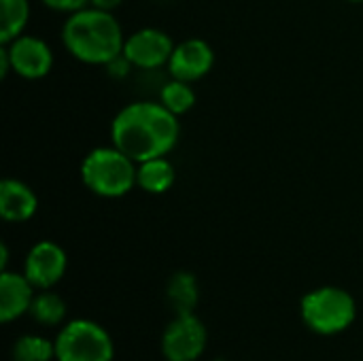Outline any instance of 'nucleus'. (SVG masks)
I'll list each match as a JSON object with an SVG mask.
<instances>
[{"label": "nucleus", "instance_id": "obj_22", "mask_svg": "<svg viewBox=\"0 0 363 361\" xmlns=\"http://www.w3.org/2000/svg\"><path fill=\"white\" fill-rule=\"evenodd\" d=\"M6 264H9V249H6V245L2 243V245H0V268L6 270Z\"/></svg>", "mask_w": 363, "mask_h": 361}, {"label": "nucleus", "instance_id": "obj_21", "mask_svg": "<svg viewBox=\"0 0 363 361\" xmlns=\"http://www.w3.org/2000/svg\"><path fill=\"white\" fill-rule=\"evenodd\" d=\"M9 72H11V62H9V53L2 45V49H0V77H6Z\"/></svg>", "mask_w": 363, "mask_h": 361}, {"label": "nucleus", "instance_id": "obj_17", "mask_svg": "<svg viewBox=\"0 0 363 361\" xmlns=\"http://www.w3.org/2000/svg\"><path fill=\"white\" fill-rule=\"evenodd\" d=\"M11 357L13 361H51L55 360V343L43 336L28 334L15 340Z\"/></svg>", "mask_w": 363, "mask_h": 361}, {"label": "nucleus", "instance_id": "obj_16", "mask_svg": "<svg viewBox=\"0 0 363 361\" xmlns=\"http://www.w3.org/2000/svg\"><path fill=\"white\" fill-rule=\"evenodd\" d=\"M66 313H68L66 302L62 300V296L53 294L51 289H43L40 294H36L32 300V306L28 311V315L36 323L47 326V328L60 326L66 319Z\"/></svg>", "mask_w": 363, "mask_h": 361}, {"label": "nucleus", "instance_id": "obj_20", "mask_svg": "<svg viewBox=\"0 0 363 361\" xmlns=\"http://www.w3.org/2000/svg\"><path fill=\"white\" fill-rule=\"evenodd\" d=\"M123 0H89V6H96V9H102V11H115Z\"/></svg>", "mask_w": 363, "mask_h": 361}, {"label": "nucleus", "instance_id": "obj_11", "mask_svg": "<svg viewBox=\"0 0 363 361\" xmlns=\"http://www.w3.org/2000/svg\"><path fill=\"white\" fill-rule=\"evenodd\" d=\"M34 285L26 274L2 270L0 274V321L11 323L26 315L34 300Z\"/></svg>", "mask_w": 363, "mask_h": 361}, {"label": "nucleus", "instance_id": "obj_3", "mask_svg": "<svg viewBox=\"0 0 363 361\" xmlns=\"http://www.w3.org/2000/svg\"><path fill=\"white\" fill-rule=\"evenodd\" d=\"M138 164L115 145L89 151L81 164L85 187L102 198H121L136 187Z\"/></svg>", "mask_w": 363, "mask_h": 361}, {"label": "nucleus", "instance_id": "obj_13", "mask_svg": "<svg viewBox=\"0 0 363 361\" xmlns=\"http://www.w3.org/2000/svg\"><path fill=\"white\" fill-rule=\"evenodd\" d=\"M136 185L147 194H166L174 185V166L166 160V155L145 160L138 164Z\"/></svg>", "mask_w": 363, "mask_h": 361}, {"label": "nucleus", "instance_id": "obj_23", "mask_svg": "<svg viewBox=\"0 0 363 361\" xmlns=\"http://www.w3.org/2000/svg\"><path fill=\"white\" fill-rule=\"evenodd\" d=\"M351 2H363V0H351Z\"/></svg>", "mask_w": 363, "mask_h": 361}, {"label": "nucleus", "instance_id": "obj_2", "mask_svg": "<svg viewBox=\"0 0 363 361\" xmlns=\"http://www.w3.org/2000/svg\"><path fill=\"white\" fill-rule=\"evenodd\" d=\"M62 43L79 62L106 66L123 53L125 36L111 11L85 6L66 19Z\"/></svg>", "mask_w": 363, "mask_h": 361}, {"label": "nucleus", "instance_id": "obj_12", "mask_svg": "<svg viewBox=\"0 0 363 361\" xmlns=\"http://www.w3.org/2000/svg\"><path fill=\"white\" fill-rule=\"evenodd\" d=\"M38 211L36 194L17 179H4L0 183V217L9 223H23Z\"/></svg>", "mask_w": 363, "mask_h": 361}, {"label": "nucleus", "instance_id": "obj_5", "mask_svg": "<svg viewBox=\"0 0 363 361\" xmlns=\"http://www.w3.org/2000/svg\"><path fill=\"white\" fill-rule=\"evenodd\" d=\"M57 361H113L115 347L108 332L89 319H72L55 336Z\"/></svg>", "mask_w": 363, "mask_h": 361}, {"label": "nucleus", "instance_id": "obj_8", "mask_svg": "<svg viewBox=\"0 0 363 361\" xmlns=\"http://www.w3.org/2000/svg\"><path fill=\"white\" fill-rule=\"evenodd\" d=\"M11 62V70L23 79H43L53 68L51 47L32 34H21L4 45Z\"/></svg>", "mask_w": 363, "mask_h": 361}, {"label": "nucleus", "instance_id": "obj_7", "mask_svg": "<svg viewBox=\"0 0 363 361\" xmlns=\"http://www.w3.org/2000/svg\"><path fill=\"white\" fill-rule=\"evenodd\" d=\"M174 51L172 38L157 28H143L130 34L123 43V55L132 66L143 70H153L160 66H168L170 55Z\"/></svg>", "mask_w": 363, "mask_h": 361}, {"label": "nucleus", "instance_id": "obj_18", "mask_svg": "<svg viewBox=\"0 0 363 361\" xmlns=\"http://www.w3.org/2000/svg\"><path fill=\"white\" fill-rule=\"evenodd\" d=\"M160 102L179 117V115H183V113H187V111L194 109V104H196V91L191 89V83L172 79V81H168L162 87Z\"/></svg>", "mask_w": 363, "mask_h": 361}, {"label": "nucleus", "instance_id": "obj_1", "mask_svg": "<svg viewBox=\"0 0 363 361\" xmlns=\"http://www.w3.org/2000/svg\"><path fill=\"white\" fill-rule=\"evenodd\" d=\"M179 134L177 115L162 102L149 100L125 104L111 123L113 145L136 164L168 155L174 149Z\"/></svg>", "mask_w": 363, "mask_h": 361}, {"label": "nucleus", "instance_id": "obj_4", "mask_svg": "<svg viewBox=\"0 0 363 361\" xmlns=\"http://www.w3.org/2000/svg\"><path fill=\"white\" fill-rule=\"evenodd\" d=\"M300 315L308 330L321 336H334L349 330L357 317L353 296L340 287H319L300 302Z\"/></svg>", "mask_w": 363, "mask_h": 361}, {"label": "nucleus", "instance_id": "obj_15", "mask_svg": "<svg viewBox=\"0 0 363 361\" xmlns=\"http://www.w3.org/2000/svg\"><path fill=\"white\" fill-rule=\"evenodd\" d=\"M30 19L28 0H0V43L6 45L21 36Z\"/></svg>", "mask_w": 363, "mask_h": 361}, {"label": "nucleus", "instance_id": "obj_19", "mask_svg": "<svg viewBox=\"0 0 363 361\" xmlns=\"http://www.w3.org/2000/svg\"><path fill=\"white\" fill-rule=\"evenodd\" d=\"M40 2L60 13H77L81 9L89 6V0H40Z\"/></svg>", "mask_w": 363, "mask_h": 361}, {"label": "nucleus", "instance_id": "obj_6", "mask_svg": "<svg viewBox=\"0 0 363 361\" xmlns=\"http://www.w3.org/2000/svg\"><path fill=\"white\" fill-rule=\"evenodd\" d=\"M206 343V326L194 313L177 315L162 334V355L166 361H196Z\"/></svg>", "mask_w": 363, "mask_h": 361}, {"label": "nucleus", "instance_id": "obj_10", "mask_svg": "<svg viewBox=\"0 0 363 361\" xmlns=\"http://www.w3.org/2000/svg\"><path fill=\"white\" fill-rule=\"evenodd\" d=\"M215 64V53L211 45L202 38H187L174 45V51L168 62L172 79L194 83L211 72Z\"/></svg>", "mask_w": 363, "mask_h": 361}, {"label": "nucleus", "instance_id": "obj_9", "mask_svg": "<svg viewBox=\"0 0 363 361\" xmlns=\"http://www.w3.org/2000/svg\"><path fill=\"white\" fill-rule=\"evenodd\" d=\"M68 268L66 251L51 240L36 243L23 262V274L36 289H51L55 283L62 281Z\"/></svg>", "mask_w": 363, "mask_h": 361}, {"label": "nucleus", "instance_id": "obj_14", "mask_svg": "<svg viewBox=\"0 0 363 361\" xmlns=\"http://www.w3.org/2000/svg\"><path fill=\"white\" fill-rule=\"evenodd\" d=\"M198 298H200V289H198V281L191 272H177L168 279L166 300L172 306L174 315L194 313L198 306Z\"/></svg>", "mask_w": 363, "mask_h": 361}]
</instances>
